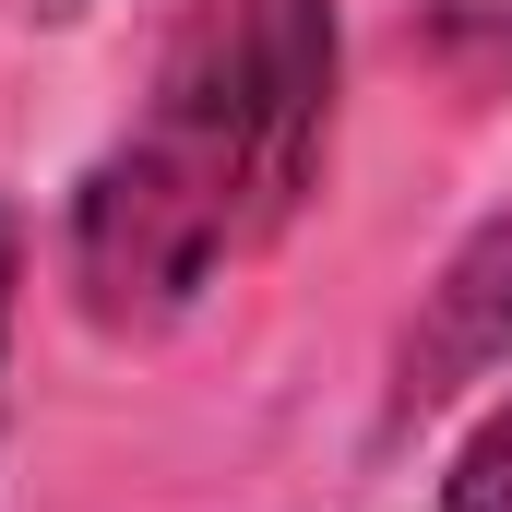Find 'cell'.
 Returning a JSON list of instances; mask_svg holds the SVG:
<instances>
[{
    "label": "cell",
    "mask_w": 512,
    "mask_h": 512,
    "mask_svg": "<svg viewBox=\"0 0 512 512\" xmlns=\"http://www.w3.org/2000/svg\"><path fill=\"white\" fill-rule=\"evenodd\" d=\"M346 12L334 0H179L131 131L72 179L60 274L96 334L191 322L251 251H274L334 155Z\"/></svg>",
    "instance_id": "6da1fadb"
},
{
    "label": "cell",
    "mask_w": 512,
    "mask_h": 512,
    "mask_svg": "<svg viewBox=\"0 0 512 512\" xmlns=\"http://www.w3.org/2000/svg\"><path fill=\"white\" fill-rule=\"evenodd\" d=\"M512 358V215H489L465 251L441 262V286L417 298L405 346H393V417H429L465 382H489Z\"/></svg>",
    "instance_id": "7a4b0ae2"
},
{
    "label": "cell",
    "mask_w": 512,
    "mask_h": 512,
    "mask_svg": "<svg viewBox=\"0 0 512 512\" xmlns=\"http://www.w3.org/2000/svg\"><path fill=\"white\" fill-rule=\"evenodd\" d=\"M441 512H512V393L453 441V465H441Z\"/></svg>",
    "instance_id": "3957f363"
},
{
    "label": "cell",
    "mask_w": 512,
    "mask_h": 512,
    "mask_svg": "<svg viewBox=\"0 0 512 512\" xmlns=\"http://www.w3.org/2000/svg\"><path fill=\"white\" fill-rule=\"evenodd\" d=\"M12 298H24V215L0 203V358H12Z\"/></svg>",
    "instance_id": "277c9868"
}]
</instances>
